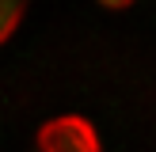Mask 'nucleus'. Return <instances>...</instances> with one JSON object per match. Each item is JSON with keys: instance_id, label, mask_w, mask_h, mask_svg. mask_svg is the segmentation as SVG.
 Masks as SVG:
<instances>
[{"instance_id": "obj_1", "label": "nucleus", "mask_w": 156, "mask_h": 152, "mask_svg": "<svg viewBox=\"0 0 156 152\" xmlns=\"http://www.w3.org/2000/svg\"><path fill=\"white\" fill-rule=\"evenodd\" d=\"M38 148L42 152H103L91 122L76 118V114H61V118L46 122L38 129Z\"/></svg>"}, {"instance_id": "obj_2", "label": "nucleus", "mask_w": 156, "mask_h": 152, "mask_svg": "<svg viewBox=\"0 0 156 152\" xmlns=\"http://www.w3.org/2000/svg\"><path fill=\"white\" fill-rule=\"evenodd\" d=\"M23 12H27V4H19V0H0V42L15 34V27L23 23Z\"/></svg>"}]
</instances>
